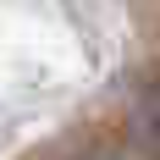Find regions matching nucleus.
<instances>
[{"label": "nucleus", "mask_w": 160, "mask_h": 160, "mask_svg": "<svg viewBox=\"0 0 160 160\" xmlns=\"http://www.w3.org/2000/svg\"><path fill=\"white\" fill-rule=\"evenodd\" d=\"M132 132H138V144L160 160V83H149L138 105H132Z\"/></svg>", "instance_id": "f257e3e1"}, {"label": "nucleus", "mask_w": 160, "mask_h": 160, "mask_svg": "<svg viewBox=\"0 0 160 160\" xmlns=\"http://www.w3.org/2000/svg\"><path fill=\"white\" fill-rule=\"evenodd\" d=\"M83 160H116V155H105V149H99V155H83Z\"/></svg>", "instance_id": "f03ea898"}]
</instances>
